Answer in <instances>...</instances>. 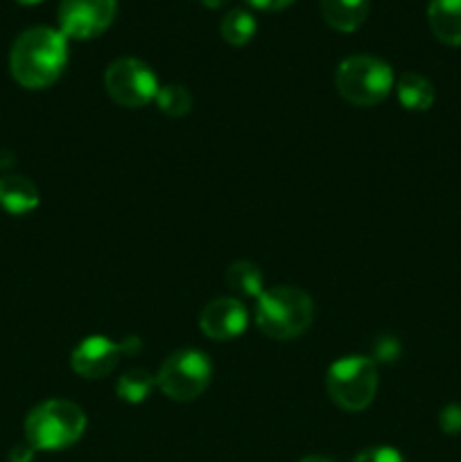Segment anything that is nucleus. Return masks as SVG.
Segmentation results:
<instances>
[{"mask_svg":"<svg viewBox=\"0 0 461 462\" xmlns=\"http://www.w3.org/2000/svg\"><path fill=\"white\" fill-rule=\"evenodd\" d=\"M353 462H407L402 458V454L393 447H369V449L360 451V454L353 458Z\"/></svg>","mask_w":461,"mask_h":462,"instance_id":"obj_19","label":"nucleus"},{"mask_svg":"<svg viewBox=\"0 0 461 462\" xmlns=\"http://www.w3.org/2000/svg\"><path fill=\"white\" fill-rule=\"evenodd\" d=\"M41 201L39 188L25 176H3L0 179V208L14 217L30 215Z\"/></svg>","mask_w":461,"mask_h":462,"instance_id":"obj_12","label":"nucleus"},{"mask_svg":"<svg viewBox=\"0 0 461 462\" xmlns=\"http://www.w3.org/2000/svg\"><path fill=\"white\" fill-rule=\"evenodd\" d=\"M330 400L346 413H362L378 393V365L371 356H343L325 373Z\"/></svg>","mask_w":461,"mask_h":462,"instance_id":"obj_5","label":"nucleus"},{"mask_svg":"<svg viewBox=\"0 0 461 462\" xmlns=\"http://www.w3.org/2000/svg\"><path fill=\"white\" fill-rule=\"evenodd\" d=\"M247 307L238 298H215L199 314V328L212 341H233L247 329Z\"/></svg>","mask_w":461,"mask_h":462,"instance_id":"obj_10","label":"nucleus"},{"mask_svg":"<svg viewBox=\"0 0 461 462\" xmlns=\"http://www.w3.org/2000/svg\"><path fill=\"white\" fill-rule=\"evenodd\" d=\"M369 7L371 0H319L324 21L343 34L360 30L362 23L369 16Z\"/></svg>","mask_w":461,"mask_h":462,"instance_id":"obj_13","label":"nucleus"},{"mask_svg":"<svg viewBox=\"0 0 461 462\" xmlns=\"http://www.w3.org/2000/svg\"><path fill=\"white\" fill-rule=\"evenodd\" d=\"M247 3L260 12H280V9H287L294 0H247Z\"/></svg>","mask_w":461,"mask_h":462,"instance_id":"obj_22","label":"nucleus"},{"mask_svg":"<svg viewBox=\"0 0 461 462\" xmlns=\"http://www.w3.org/2000/svg\"><path fill=\"white\" fill-rule=\"evenodd\" d=\"M154 104H156L158 111L165 113V116L183 117L193 111V93L181 84H167L158 88Z\"/></svg>","mask_w":461,"mask_h":462,"instance_id":"obj_18","label":"nucleus"},{"mask_svg":"<svg viewBox=\"0 0 461 462\" xmlns=\"http://www.w3.org/2000/svg\"><path fill=\"white\" fill-rule=\"evenodd\" d=\"M438 427L447 436H461V404H447L438 413Z\"/></svg>","mask_w":461,"mask_h":462,"instance_id":"obj_20","label":"nucleus"},{"mask_svg":"<svg viewBox=\"0 0 461 462\" xmlns=\"http://www.w3.org/2000/svg\"><path fill=\"white\" fill-rule=\"evenodd\" d=\"M86 431V413L68 400H48L25 418V442L34 451H61Z\"/></svg>","mask_w":461,"mask_h":462,"instance_id":"obj_3","label":"nucleus"},{"mask_svg":"<svg viewBox=\"0 0 461 462\" xmlns=\"http://www.w3.org/2000/svg\"><path fill=\"white\" fill-rule=\"evenodd\" d=\"M68 63V39L54 27L36 25L16 36L9 52L12 77L30 90L52 86Z\"/></svg>","mask_w":461,"mask_h":462,"instance_id":"obj_1","label":"nucleus"},{"mask_svg":"<svg viewBox=\"0 0 461 462\" xmlns=\"http://www.w3.org/2000/svg\"><path fill=\"white\" fill-rule=\"evenodd\" d=\"M9 462H34V449L30 445H18L9 451Z\"/></svg>","mask_w":461,"mask_h":462,"instance_id":"obj_23","label":"nucleus"},{"mask_svg":"<svg viewBox=\"0 0 461 462\" xmlns=\"http://www.w3.org/2000/svg\"><path fill=\"white\" fill-rule=\"evenodd\" d=\"M154 388H156V377L147 373V370L134 368L127 370L122 377H118L116 395L122 402H127V404H140V402H145L152 395Z\"/></svg>","mask_w":461,"mask_h":462,"instance_id":"obj_16","label":"nucleus"},{"mask_svg":"<svg viewBox=\"0 0 461 462\" xmlns=\"http://www.w3.org/2000/svg\"><path fill=\"white\" fill-rule=\"evenodd\" d=\"M298 462H334L333 458H325V456H307V458L298 460Z\"/></svg>","mask_w":461,"mask_h":462,"instance_id":"obj_25","label":"nucleus"},{"mask_svg":"<svg viewBox=\"0 0 461 462\" xmlns=\"http://www.w3.org/2000/svg\"><path fill=\"white\" fill-rule=\"evenodd\" d=\"M226 3H229V0H202V5H206V7H211V9L224 7Z\"/></svg>","mask_w":461,"mask_h":462,"instance_id":"obj_24","label":"nucleus"},{"mask_svg":"<svg viewBox=\"0 0 461 462\" xmlns=\"http://www.w3.org/2000/svg\"><path fill=\"white\" fill-rule=\"evenodd\" d=\"M256 325L274 341H294L310 329L315 302L303 289L280 284L262 291L256 305Z\"/></svg>","mask_w":461,"mask_h":462,"instance_id":"obj_2","label":"nucleus"},{"mask_svg":"<svg viewBox=\"0 0 461 462\" xmlns=\"http://www.w3.org/2000/svg\"><path fill=\"white\" fill-rule=\"evenodd\" d=\"M256 18H253L251 12L247 9H230L224 18H221V39L229 45H235V48H242L249 41L256 36Z\"/></svg>","mask_w":461,"mask_h":462,"instance_id":"obj_17","label":"nucleus"},{"mask_svg":"<svg viewBox=\"0 0 461 462\" xmlns=\"http://www.w3.org/2000/svg\"><path fill=\"white\" fill-rule=\"evenodd\" d=\"M104 88L118 106L143 108L156 99L161 84L147 63L136 57H122L104 72Z\"/></svg>","mask_w":461,"mask_h":462,"instance_id":"obj_7","label":"nucleus"},{"mask_svg":"<svg viewBox=\"0 0 461 462\" xmlns=\"http://www.w3.org/2000/svg\"><path fill=\"white\" fill-rule=\"evenodd\" d=\"M212 382V364L202 350H176L156 373V386L172 402H193Z\"/></svg>","mask_w":461,"mask_h":462,"instance_id":"obj_6","label":"nucleus"},{"mask_svg":"<svg viewBox=\"0 0 461 462\" xmlns=\"http://www.w3.org/2000/svg\"><path fill=\"white\" fill-rule=\"evenodd\" d=\"M337 93L353 106H375L393 88V70L384 59L373 54H353L334 72Z\"/></svg>","mask_w":461,"mask_h":462,"instance_id":"obj_4","label":"nucleus"},{"mask_svg":"<svg viewBox=\"0 0 461 462\" xmlns=\"http://www.w3.org/2000/svg\"><path fill=\"white\" fill-rule=\"evenodd\" d=\"M396 95L398 102L402 104V108L407 111L423 113L428 108H432L434 104V86L428 77L419 75V72H405L400 79L396 81Z\"/></svg>","mask_w":461,"mask_h":462,"instance_id":"obj_14","label":"nucleus"},{"mask_svg":"<svg viewBox=\"0 0 461 462\" xmlns=\"http://www.w3.org/2000/svg\"><path fill=\"white\" fill-rule=\"evenodd\" d=\"M400 355V346H398L396 338H384L375 346V356L382 361H396Z\"/></svg>","mask_w":461,"mask_h":462,"instance_id":"obj_21","label":"nucleus"},{"mask_svg":"<svg viewBox=\"0 0 461 462\" xmlns=\"http://www.w3.org/2000/svg\"><path fill=\"white\" fill-rule=\"evenodd\" d=\"M16 3H21V5H36V3H41V0H16Z\"/></svg>","mask_w":461,"mask_h":462,"instance_id":"obj_26","label":"nucleus"},{"mask_svg":"<svg viewBox=\"0 0 461 462\" xmlns=\"http://www.w3.org/2000/svg\"><path fill=\"white\" fill-rule=\"evenodd\" d=\"M140 350V341L113 343L107 337H86L71 355V368L81 379L108 377L120 364L122 355H136Z\"/></svg>","mask_w":461,"mask_h":462,"instance_id":"obj_9","label":"nucleus"},{"mask_svg":"<svg viewBox=\"0 0 461 462\" xmlns=\"http://www.w3.org/2000/svg\"><path fill=\"white\" fill-rule=\"evenodd\" d=\"M118 12V0H61L59 32L66 39H95L108 30Z\"/></svg>","mask_w":461,"mask_h":462,"instance_id":"obj_8","label":"nucleus"},{"mask_svg":"<svg viewBox=\"0 0 461 462\" xmlns=\"http://www.w3.org/2000/svg\"><path fill=\"white\" fill-rule=\"evenodd\" d=\"M428 23L441 43L461 45V0H429Z\"/></svg>","mask_w":461,"mask_h":462,"instance_id":"obj_11","label":"nucleus"},{"mask_svg":"<svg viewBox=\"0 0 461 462\" xmlns=\"http://www.w3.org/2000/svg\"><path fill=\"white\" fill-rule=\"evenodd\" d=\"M226 284L242 298H260L265 291V275L253 262L238 260L226 269Z\"/></svg>","mask_w":461,"mask_h":462,"instance_id":"obj_15","label":"nucleus"}]
</instances>
